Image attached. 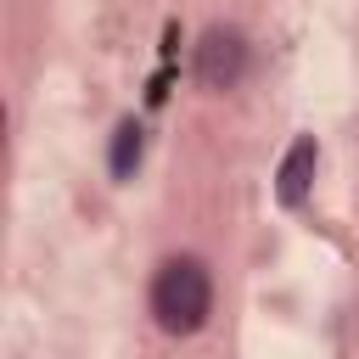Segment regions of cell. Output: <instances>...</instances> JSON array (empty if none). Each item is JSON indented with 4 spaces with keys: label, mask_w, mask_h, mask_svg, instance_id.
Here are the masks:
<instances>
[{
    "label": "cell",
    "mask_w": 359,
    "mask_h": 359,
    "mask_svg": "<svg viewBox=\"0 0 359 359\" xmlns=\"http://www.w3.org/2000/svg\"><path fill=\"white\" fill-rule=\"evenodd\" d=\"M247 79V39L236 28H208L196 39V84L208 95H224Z\"/></svg>",
    "instance_id": "cell-2"
},
{
    "label": "cell",
    "mask_w": 359,
    "mask_h": 359,
    "mask_svg": "<svg viewBox=\"0 0 359 359\" xmlns=\"http://www.w3.org/2000/svg\"><path fill=\"white\" fill-rule=\"evenodd\" d=\"M213 314V275L196 252H174L151 275V320L168 337H196Z\"/></svg>",
    "instance_id": "cell-1"
},
{
    "label": "cell",
    "mask_w": 359,
    "mask_h": 359,
    "mask_svg": "<svg viewBox=\"0 0 359 359\" xmlns=\"http://www.w3.org/2000/svg\"><path fill=\"white\" fill-rule=\"evenodd\" d=\"M314 163H320V151H314V140H309V135L286 146V157H280V174H275V196H280L286 208H297V202L309 196V180H314Z\"/></svg>",
    "instance_id": "cell-3"
},
{
    "label": "cell",
    "mask_w": 359,
    "mask_h": 359,
    "mask_svg": "<svg viewBox=\"0 0 359 359\" xmlns=\"http://www.w3.org/2000/svg\"><path fill=\"white\" fill-rule=\"evenodd\" d=\"M140 146H146V140H140V123L123 118V123L112 129V174H118V180H129V174L140 168Z\"/></svg>",
    "instance_id": "cell-4"
}]
</instances>
